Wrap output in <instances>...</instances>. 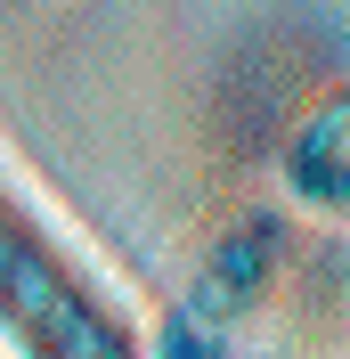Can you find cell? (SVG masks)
Returning <instances> with one entry per match:
<instances>
[{
    "label": "cell",
    "mask_w": 350,
    "mask_h": 359,
    "mask_svg": "<svg viewBox=\"0 0 350 359\" xmlns=\"http://www.w3.org/2000/svg\"><path fill=\"white\" fill-rule=\"evenodd\" d=\"M0 351L8 359H147V318L0 156Z\"/></svg>",
    "instance_id": "cell-1"
},
{
    "label": "cell",
    "mask_w": 350,
    "mask_h": 359,
    "mask_svg": "<svg viewBox=\"0 0 350 359\" xmlns=\"http://www.w3.org/2000/svg\"><path fill=\"white\" fill-rule=\"evenodd\" d=\"M277 172H285V204H302L309 221H342V204H350V98L342 90H326L285 131Z\"/></svg>",
    "instance_id": "cell-2"
},
{
    "label": "cell",
    "mask_w": 350,
    "mask_h": 359,
    "mask_svg": "<svg viewBox=\"0 0 350 359\" xmlns=\"http://www.w3.org/2000/svg\"><path fill=\"white\" fill-rule=\"evenodd\" d=\"M269 269H277V212H244V221L228 229L212 253H204L196 294H188V318L220 335V318H237L244 302H261Z\"/></svg>",
    "instance_id": "cell-3"
}]
</instances>
